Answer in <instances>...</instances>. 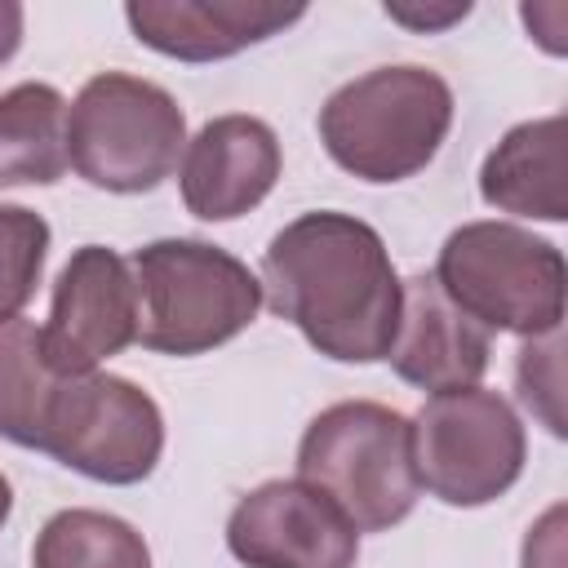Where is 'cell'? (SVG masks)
I'll return each mask as SVG.
<instances>
[{"label":"cell","instance_id":"obj_15","mask_svg":"<svg viewBox=\"0 0 568 568\" xmlns=\"http://www.w3.org/2000/svg\"><path fill=\"white\" fill-rule=\"evenodd\" d=\"M67 164V98L40 80L0 93V186H49Z\"/></svg>","mask_w":568,"mask_h":568},{"label":"cell","instance_id":"obj_5","mask_svg":"<svg viewBox=\"0 0 568 568\" xmlns=\"http://www.w3.org/2000/svg\"><path fill=\"white\" fill-rule=\"evenodd\" d=\"M564 253L515 222L457 226L435 262V284L488 333L541 337L564 324Z\"/></svg>","mask_w":568,"mask_h":568},{"label":"cell","instance_id":"obj_7","mask_svg":"<svg viewBox=\"0 0 568 568\" xmlns=\"http://www.w3.org/2000/svg\"><path fill=\"white\" fill-rule=\"evenodd\" d=\"M524 426L484 386L430 395L413 417V470L448 506H488L524 475Z\"/></svg>","mask_w":568,"mask_h":568},{"label":"cell","instance_id":"obj_19","mask_svg":"<svg viewBox=\"0 0 568 568\" xmlns=\"http://www.w3.org/2000/svg\"><path fill=\"white\" fill-rule=\"evenodd\" d=\"M515 386H519V399L541 417V426L550 435H564V337L559 328L524 342L519 364H515Z\"/></svg>","mask_w":568,"mask_h":568},{"label":"cell","instance_id":"obj_20","mask_svg":"<svg viewBox=\"0 0 568 568\" xmlns=\"http://www.w3.org/2000/svg\"><path fill=\"white\" fill-rule=\"evenodd\" d=\"M564 510L550 506L546 519L537 528H528V541H524V568H564Z\"/></svg>","mask_w":568,"mask_h":568},{"label":"cell","instance_id":"obj_16","mask_svg":"<svg viewBox=\"0 0 568 568\" xmlns=\"http://www.w3.org/2000/svg\"><path fill=\"white\" fill-rule=\"evenodd\" d=\"M58 373L44 364L40 328L22 315L0 324V439L40 448L44 413L58 390Z\"/></svg>","mask_w":568,"mask_h":568},{"label":"cell","instance_id":"obj_12","mask_svg":"<svg viewBox=\"0 0 568 568\" xmlns=\"http://www.w3.org/2000/svg\"><path fill=\"white\" fill-rule=\"evenodd\" d=\"M399 288H404L399 328L386 351L390 368L430 395L475 386L484 377L488 351H493L488 328L475 324L462 306H453L444 297V288L435 284V275L399 280Z\"/></svg>","mask_w":568,"mask_h":568},{"label":"cell","instance_id":"obj_21","mask_svg":"<svg viewBox=\"0 0 568 568\" xmlns=\"http://www.w3.org/2000/svg\"><path fill=\"white\" fill-rule=\"evenodd\" d=\"M470 13V4H448V9H408V4H386V18L404 22V27H417V31H435V27H448V22H462Z\"/></svg>","mask_w":568,"mask_h":568},{"label":"cell","instance_id":"obj_14","mask_svg":"<svg viewBox=\"0 0 568 568\" xmlns=\"http://www.w3.org/2000/svg\"><path fill=\"white\" fill-rule=\"evenodd\" d=\"M484 204L515 213L564 222L568 217V186H564V115L515 124L479 169Z\"/></svg>","mask_w":568,"mask_h":568},{"label":"cell","instance_id":"obj_8","mask_svg":"<svg viewBox=\"0 0 568 568\" xmlns=\"http://www.w3.org/2000/svg\"><path fill=\"white\" fill-rule=\"evenodd\" d=\"M40 453L98 484H138L164 453V417L129 377H62L44 413Z\"/></svg>","mask_w":568,"mask_h":568},{"label":"cell","instance_id":"obj_11","mask_svg":"<svg viewBox=\"0 0 568 568\" xmlns=\"http://www.w3.org/2000/svg\"><path fill=\"white\" fill-rule=\"evenodd\" d=\"M280 178V138L257 115L209 120L182 155V200L204 222L257 209Z\"/></svg>","mask_w":568,"mask_h":568},{"label":"cell","instance_id":"obj_10","mask_svg":"<svg viewBox=\"0 0 568 568\" xmlns=\"http://www.w3.org/2000/svg\"><path fill=\"white\" fill-rule=\"evenodd\" d=\"M226 546L244 568H355V524L302 479H266L226 519Z\"/></svg>","mask_w":568,"mask_h":568},{"label":"cell","instance_id":"obj_23","mask_svg":"<svg viewBox=\"0 0 568 568\" xmlns=\"http://www.w3.org/2000/svg\"><path fill=\"white\" fill-rule=\"evenodd\" d=\"M9 510H13V488H9V479L0 475V528H4V519H9Z\"/></svg>","mask_w":568,"mask_h":568},{"label":"cell","instance_id":"obj_18","mask_svg":"<svg viewBox=\"0 0 568 568\" xmlns=\"http://www.w3.org/2000/svg\"><path fill=\"white\" fill-rule=\"evenodd\" d=\"M49 257V222L22 204H0V324L13 320L40 284Z\"/></svg>","mask_w":568,"mask_h":568},{"label":"cell","instance_id":"obj_9","mask_svg":"<svg viewBox=\"0 0 568 568\" xmlns=\"http://www.w3.org/2000/svg\"><path fill=\"white\" fill-rule=\"evenodd\" d=\"M138 337V293L133 271L120 253L84 244L58 271L49 324L40 328L44 364L58 377L93 373L102 359L120 355Z\"/></svg>","mask_w":568,"mask_h":568},{"label":"cell","instance_id":"obj_22","mask_svg":"<svg viewBox=\"0 0 568 568\" xmlns=\"http://www.w3.org/2000/svg\"><path fill=\"white\" fill-rule=\"evenodd\" d=\"M18 44H22V4L0 0V67L18 53Z\"/></svg>","mask_w":568,"mask_h":568},{"label":"cell","instance_id":"obj_4","mask_svg":"<svg viewBox=\"0 0 568 568\" xmlns=\"http://www.w3.org/2000/svg\"><path fill=\"white\" fill-rule=\"evenodd\" d=\"M297 479L324 493L355 532H382L413 515V422L373 399L324 408L297 444Z\"/></svg>","mask_w":568,"mask_h":568},{"label":"cell","instance_id":"obj_17","mask_svg":"<svg viewBox=\"0 0 568 568\" xmlns=\"http://www.w3.org/2000/svg\"><path fill=\"white\" fill-rule=\"evenodd\" d=\"M36 568H151L142 532L106 510H58L36 546Z\"/></svg>","mask_w":568,"mask_h":568},{"label":"cell","instance_id":"obj_1","mask_svg":"<svg viewBox=\"0 0 568 568\" xmlns=\"http://www.w3.org/2000/svg\"><path fill=\"white\" fill-rule=\"evenodd\" d=\"M262 288L280 320L342 364L386 359L399 328V275L382 235L351 213H302L271 235Z\"/></svg>","mask_w":568,"mask_h":568},{"label":"cell","instance_id":"obj_6","mask_svg":"<svg viewBox=\"0 0 568 568\" xmlns=\"http://www.w3.org/2000/svg\"><path fill=\"white\" fill-rule=\"evenodd\" d=\"M186 146V115L178 98L142 75L102 71L67 106L71 169L115 195L160 186Z\"/></svg>","mask_w":568,"mask_h":568},{"label":"cell","instance_id":"obj_3","mask_svg":"<svg viewBox=\"0 0 568 568\" xmlns=\"http://www.w3.org/2000/svg\"><path fill=\"white\" fill-rule=\"evenodd\" d=\"M138 337L155 355H204L240 337L262 306L253 271L204 240H155L129 257Z\"/></svg>","mask_w":568,"mask_h":568},{"label":"cell","instance_id":"obj_13","mask_svg":"<svg viewBox=\"0 0 568 568\" xmlns=\"http://www.w3.org/2000/svg\"><path fill=\"white\" fill-rule=\"evenodd\" d=\"M306 9L302 4H231V0H133L124 4V18L133 36L178 62H213L231 58L284 27H293Z\"/></svg>","mask_w":568,"mask_h":568},{"label":"cell","instance_id":"obj_2","mask_svg":"<svg viewBox=\"0 0 568 568\" xmlns=\"http://www.w3.org/2000/svg\"><path fill=\"white\" fill-rule=\"evenodd\" d=\"M453 124V89L430 67H377L355 75L320 106V142L364 182L422 173Z\"/></svg>","mask_w":568,"mask_h":568}]
</instances>
